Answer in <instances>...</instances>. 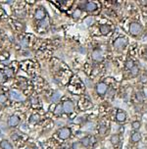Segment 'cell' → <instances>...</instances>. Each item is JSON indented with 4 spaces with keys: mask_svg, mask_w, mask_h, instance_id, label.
<instances>
[{
    "mask_svg": "<svg viewBox=\"0 0 147 149\" xmlns=\"http://www.w3.org/2000/svg\"><path fill=\"white\" fill-rule=\"evenodd\" d=\"M60 97H61V93L58 92V91H56V92H54V94L51 96V101H52V102H57V101H59Z\"/></svg>",
    "mask_w": 147,
    "mask_h": 149,
    "instance_id": "ac0fdd59",
    "label": "cell"
},
{
    "mask_svg": "<svg viewBox=\"0 0 147 149\" xmlns=\"http://www.w3.org/2000/svg\"><path fill=\"white\" fill-rule=\"evenodd\" d=\"M5 75H6V77H8V78H12L14 76V70L11 68H6Z\"/></svg>",
    "mask_w": 147,
    "mask_h": 149,
    "instance_id": "ffe728a7",
    "label": "cell"
},
{
    "mask_svg": "<svg viewBox=\"0 0 147 149\" xmlns=\"http://www.w3.org/2000/svg\"><path fill=\"white\" fill-rule=\"evenodd\" d=\"M141 3L143 4V5H147V1H145V0H144V1H142Z\"/></svg>",
    "mask_w": 147,
    "mask_h": 149,
    "instance_id": "d590c367",
    "label": "cell"
},
{
    "mask_svg": "<svg viewBox=\"0 0 147 149\" xmlns=\"http://www.w3.org/2000/svg\"><path fill=\"white\" fill-rule=\"evenodd\" d=\"M59 149H65V148H59Z\"/></svg>",
    "mask_w": 147,
    "mask_h": 149,
    "instance_id": "74e56055",
    "label": "cell"
},
{
    "mask_svg": "<svg viewBox=\"0 0 147 149\" xmlns=\"http://www.w3.org/2000/svg\"><path fill=\"white\" fill-rule=\"evenodd\" d=\"M128 44V39L126 37H118L114 42V46L117 49H121V48L125 47Z\"/></svg>",
    "mask_w": 147,
    "mask_h": 149,
    "instance_id": "3957f363",
    "label": "cell"
},
{
    "mask_svg": "<svg viewBox=\"0 0 147 149\" xmlns=\"http://www.w3.org/2000/svg\"><path fill=\"white\" fill-rule=\"evenodd\" d=\"M9 96H10L13 100H17V101L24 100V96H23L22 93H20L19 91L17 90H14V89H11V90L9 91Z\"/></svg>",
    "mask_w": 147,
    "mask_h": 149,
    "instance_id": "277c9868",
    "label": "cell"
},
{
    "mask_svg": "<svg viewBox=\"0 0 147 149\" xmlns=\"http://www.w3.org/2000/svg\"><path fill=\"white\" fill-rule=\"evenodd\" d=\"M140 139H141V134H139V132H134V134H132V136H130V141L134 143L138 142Z\"/></svg>",
    "mask_w": 147,
    "mask_h": 149,
    "instance_id": "4fadbf2b",
    "label": "cell"
},
{
    "mask_svg": "<svg viewBox=\"0 0 147 149\" xmlns=\"http://www.w3.org/2000/svg\"><path fill=\"white\" fill-rule=\"evenodd\" d=\"M140 81H141V82H143V84L147 82V76L146 75H142L141 78H140Z\"/></svg>",
    "mask_w": 147,
    "mask_h": 149,
    "instance_id": "4316f807",
    "label": "cell"
},
{
    "mask_svg": "<svg viewBox=\"0 0 147 149\" xmlns=\"http://www.w3.org/2000/svg\"><path fill=\"white\" fill-rule=\"evenodd\" d=\"M19 124H20V119L18 116L12 115V116L9 117V119H8V126L9 127H11V128L17 127Z\"/></svg>",
    "mask_w": 147,
    "mask_h": 149,
    "instance_id": "5b68a950",
    "label": "cell"
},
{
    "mask_svg": "<svg viewBox=\"0 0 147 149\" xmlns=\"http://www.w3.org/2000/svg\"><path fill=\"white\" fill-rule=\"evenodd\" d=\"M0 111H1V107H0Z\"/></svg>",
    "mask_w": 147,
    "mask_h": 149,
    "instance_id": "f35d334b",
    "label": "cell"
},
{
    "mask_svg": "<svg viewBox=\"0 0 147 149\" xmlns=\"http://www.w3.org/2000/svg\"><path fill=\"white\" fill-rule=\"evenodd\" d=\"M26 149H35L34 147H33V146H27V147Z\"/></svg>",
    "mask_w": 147,
    "mask_h": 149,
    "instance_id": "e575fe53",
    "label": "cell"
},
{
    "mask_svg": "<svg viewBox=\"0 0 147 149\" xmlns=\"http://www.w3.org/2000/svg\"><path fill=\"white\" fill-rule=\"evenodd\" d=\"M9 58V53L8 52H3L0 55V60H7Z\"/></svg>",
    "mask_w": 147,
    "mask_h": 149,
    "instance_id": "d4e9b609",
    "label": "cell"
},
{
    "mask_svg": "<svg viewBox=\"0 0 147 149\" xmlns=\"http://www.w3.org/2000/svg\"><path fill=\"white\" fill-rule=\"evenodd\" d=\"M0 147L2 149H13V145L6 139H2L0 141Z\"/></svg>",
    "mask_w": 147,
    "mask_h": 149,
    "instance_id": "8fae6325",
    "label": "cell"
},
{
    "mask_svg": "<svg viewBox=\"0 0 147 149\" xmlns=\"http://www.w3.org/2000/svg\"><path fill=\"white\" fill-rule=\"evenodd\" d=\"M141 31H142V27L140 24H138V23H132V24H130V31L132 34L137 35V34L141 33Z\"/></svg>",
    "mask_w": 147,
    "mask_h": 149,
    "instance_id": "6da1fadb",
    "label": "cell"
},
{
    "mask_svg": "<svg viewBox=\"0 0 147 149\" xmlns=\"http://www.w3.org/2000/svg\"><path fill=\"white\" fill-rule=\"evenodd\" d=\"M45 15H46V12L44 11V9L40 7V8L36 9L35 13H34V18H35L36 20H38V21H41V20H43L45 18Z\"/></svg>",
    "mask_w": 147,
    "mask_h": 149,
    "instance_id": "52a82bcc",
    "label": "cell"
},
{
    "mask_svg": "<svg viewBox=\"0 0 147 149\" xmlns=\"http://www.w3.org/2000/svg\"><path fill=\"white\" fill-rule=\"evenodd\" d=\"M6 100H7V95L2 93V94L0 95V103H5Z\"/></svg>",
    "mask_w": 147,
    "mask_h": 149,
    "instance_id": "484cf974",
    "label": "cell"
},
{
    "mask_svg": "<svg viewBox=\"0 0 147 149\" xmlns=\"http://www.w3.org/2000/svg\"><path fill=\"white\" fill-rule=\"evenodd\" d=\"M116 119H117V121L120 123L125 122V121L127 120V114H126V112L122 111V110H119L118 113H117V115H116Z\"/></svg>",
    "mask_w": 147,
    "mask_h": 149,
    "instance_id": "30bf717a",
    "label": "cell"
},
{
    "mask_svg": "<svg viewBox=\"0 0 147 149\" xmlns=\"http://www.w3.org/2000/svg\"><path fill=\"white\" fill-rule=\"evenodd\" d=\"M40 120V117L37 114H33L31 117H29V122L31 123H37L39 122Z\"/></svg>",
    "mask_w": 147,
    "mask_h": 149,
    "instance_id": "e0dca14e",
    "label": "cell"
},
{
    "mask_svg": "<svg viewBox=\"0 0 147 149\" xmlns=\"http://www.w3.org/2000/svg\"><path fill=\"white\" fill-rule=\"evenodd\" d=\"M63 108H64V112H66V113L69 114V113H72V112L74 111L75 106H74V103L72 101L68 100V101L63 103Z\"/></svg>",
    "mask_w": 147,
    "mask_h": 149,
    "instance_id": "ba28073f",
    "label": "cell"
},
{
    "mask_svg": "<svg viewBox=\"0 0 147 149\" xmlns=\"http://www.w3.org/2000/svg\"><path fill=\"white\" fill-rule=\"evenodd\" d=\"M92 59L94 61H97V62H100L103 60V54L102 52L100 51V50L96 49L94 50L92 52Z\"/></svg>",
    "mask_w": 147,
    "mask_h": 149,
    "instance_id": "9c48e42d",
    "label": "cell"
},
{
    "mask_svg": "<svg viewBox=\"0 0 147 149\" xmlns=\"http://www.w3.org/2000/svg\"><path fill=\"white\" fill-rule=\"evenodd\" d=\"M31 102H33V104H36V103H38V100L35 98H31Z\"/></svg>",
    "mask_w": 147,
    "mask_h": 149,
    "instance_id": "1f68e13d",
    "label": "cell"
},
{
    "mask_svg": "<svg viewBox=\"0 0 147 149\" xmlns=\"http://www.w3.org/2000/svg\"><path fill=\"white\" fill-rule=\"evenodd\" d=\"M64 112V108H63V104H61V103H59V104H57L56 106L54 107V114H56V115H60Z\"/></svg>",
    "mask_w": 147,
    "mask_h": 149,
    "instance_id": "5bb4252c",
    "label": "cell"
},
{
    "mask_svg": "<svg viewBox=\"0 0 147 149\" xmlns=\"http://www.w3.org/2000/svg\"><path fill=\"white\" fill-rule=\"evenodd\" d=\"M93 22H94V20L92 19V18H90V19H88V20L86 21L87 25H89V24H90V23H93Z\"/></svg>",
    "mask_w": 147,
    "mask_h": 149,
    "instance_id": "836d02e7",
    "label": "cell"
},
{
    "mask_svg": "<svg viewBox=\"0 0 147 149\" xmlns=\"http://www.w3.org/2000/svg\"><path fill=\"white\" fill-rule=\"evenodd\" d=\"M108 89V86L104 82H99V84L96 86V91L99 95H104L106 93Z\"/></svg>",
    "mask_w": 147,
    "mask_h": 149,
    "instance_id": "8992f818",
    "label": "cell"
},
{
    "mask_svg": "<svg viewBox=\"0 0 147 149\" xmlns=\"http://www.w3.org/2000/svg\"><path fill=\"white\" fill-rule=\"evenodd\" d=\"M89 141H90V144L95 143V138H94V137H91V138H89Z\"/></svg>",
    "mask_w": 147,
    "mask_h": 149,
    "instance_id": "d6a6232c",
    "label": "cell"
},
{
    "mask_svg": "<svg viewBox=\"0 0 147 149\" xmlns=\"http://www.w3.org/2000/svg\"><path fill=\"white\" fill-rule=\"evenodd\" d=\"M18 137H19V136H18L17 134H12V139H14V140H16V139H17Z\"/></svg>",
    "mask_w": 147,
    "mask_h": 149,
    "instance_id": "f546056e",
    "label": "cell"
},
{
    "mask_svg": "<svg viewBox=\"0 0 147 149\" xmlns=\"http://www.w3.org/2000/svg\"><path fill=\"white\" fill-rule=\"evenodd\" d=\"M71 130L69 128H62L58 130V136L61 139H68L71 136Z\"/></svg>",
    "mask_w": 147,
    "mask_h": 149,
    "instance_id": "7a4b0ae2",
    "label": "cell"
},
{
    "mask_svg": "<svg viewBox=\"0 0 147 149\" xmlns=\"http://www.w3.org/2000/svg\"><path fill=\"white\" fill-rule=\"evenodd\" d=\"M4 81V77H3V74L2 73H0V84H1L2 82Z\"/></svg>",
    "mask_w": 147,
    "mask_h": 149,
    "instance_id": "4dcf8cb0",
    "label": "cell"
},
{
    "mask_svg": "<svg viewBox=\"0 0 147 149\" xmlns=\"http://www.w3.org/2000/svg\"><path fill=\"white\" fill-rule=\"evenodd\" d=\"M130 73H132V77H136L139 73V68L137 66H134L132 69H130Z\"/></svg>",
    "mask_w": 147,
    "mask_h": 149,
    "instance_id": "d6986e66",
    "label": "cell"
},
{
    "mask_svg": "<svg viewBox=\"0 0 147 149\" xmlns=\"http://www.w3.org/2000/svg\"><path fill=\"white\" fill-rule=\"evenodd\" d=\"M80 15H82V11H80V9H77V10H75V11H74V13H73V17L75 18V19H78V18H80Z\"/></svg>",
    "mask_w": 147,
    "mask_h": 149,
    "instance_id": "7402d4cb",
    "label": "cell"
},
{
    "mask_svg": "<svg viewBox=\"0 0 147 149\" xmlns=\"http://www.w3.org/2000/svg\"><path fill=\"white\" fill-rule=\"evenodd\" d=\"M2 94V92H1V90H0V95H1Z\"/></svg>",
    "mask_w": 147,
    "mask_h": 149,
    "instance_id": "8d00e7d4",
    "label": "cell"
},
{
    "mask_svg": "<svg viewBox=\"0 0 147 149\" xmlns=\"http://www.w3.org/2000/svg\"><path fill=\"white\" fill-rule=\"evenodd\" d=\"M15 24H16L15 26L17 27V29H19V31H22V25L23 24H21L20 22H15Z\"/></svg>",
    "mask_w": 147,
    "mask_h": 149,
    "instance_id": "83f0119b",
    "label": "cell"
},
{
    "mask_svg": "<svg viewBox=\"0 0 147 149\" xmlns=\"http://www.w3.org/2000/svg\"><path fill=\"white\" fill-rule=\"evenodd\" d=\"M105 130H106V128L103 126V127H101V129L99 130V132L101 134H104V132H105Z\"/></svg>",
    "mask_w": 147,
    "mask_h": 149,
    "instance_id": "f1b7e54d",
    "label": "cell"
},
{
    "mask_svg": "<svg viewBox=\"0 0 147 149\" xmlns=\"http://www.w3.org/2000/svg\"><path fill=\"white\" fill-rule=\"evenodd\" d=\"M110 141L112 142V144L114 145H118L120 143V136L119 134H113L110 138Z\"/></svg>",
    "mask_w": 147,
    "mask_h": 149,
    "instance_id": "9a60e30c",
    "label": "cell"
},
{
    "mask_svg": "<svg viewBox=\"0 0 147 149\" xmlns=\"http://www.w3.org/2000/svg\"><path fill=\"white\" fill-rule=\"evenodd\" d=\"M100 31L102 34H108L111 31V29H110L109 26H107V25H102V26H100Z\"/></svg>",
    "mask_w": 147,
    "mask_h": 149,
    "instance_id": "2e32d148",
    "label": "cell"
},
{
    "mask_svg": "<svg viewBox=\"0 0 147 149\" xmlns=\"http://www.w3.org/2000/svg\"><path fill=\"white\" fill-rule=\"evenodd\" d=\"M80 142H82V144L84 146H88L89 144H90V141H89V138L88 137H84V138H82V140H80Z\"/></svg>",
    "mask_w": 147,
    "mask_h": 149,
    "instance_id": "44dd1931",
    "label": "cell"
},
{
    "mask_svg": "<svg viewBox=\"0 0 147 149\" xmlns=\"http://www.w3.org/2000/svg\"><path fill=\"white\" fill-rule=\"evenodd\" d=\"M140 126H141V124H140V122H138V121H135V122H134L132 124V129H134V130L139 129V128H140Z\"/></svg>",
    "mask_w": 147,
    "mask_h": 149,
    "instance_id": "603a6c76",
    "label": "cell"
},
{
    "mask_svg": "<svg viewBox=\"0 0 147 149\" xmlns=\"http://www.w3.org/2000/svg\"><path fill=\"white\" fill-rule=\"evenodd\" d=\"M134 61L132 60H128V62H127V64H126V67H127L128 69H132L134 67Z\"/></svg>",
    "mask_w": 147,
    "mask_h": 149,
    "instance_id": "cb8c5ba5",
    "label": "cell"
},
{
    "mask_svg": "<svg viewBox=\"0 0 147 149\" xmlns=\"http://www.w3.org/2000/svg\"><path fill=\"white\" fill-rule=\"evenodd\" d=\"M84 8L87 11H95L97 9V5L94 2H87L86 5H84Z\"/></svg>",
    "mask_w": 147,
    "mask_h": 149,
    "instance_id": "7c38bea8",
    "label": "cell"
}]
</instances>
